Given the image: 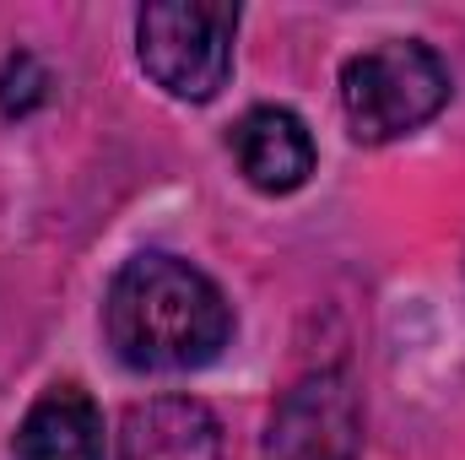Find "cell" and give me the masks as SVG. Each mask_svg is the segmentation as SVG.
<instances>
[{
  "instance_id": "cell-1",
  "label": "cell",
  "mask_w": 465,
  "mask_h": 460,
  "mask_svg": "<svg viewBox=\"0 0 465 460\" xmlns=\"http://www.w3.org/2000/svg\"><path fill=\"white\" fill-rule=\"evenodd\" d=\"M104 342L135 374H195L232 342V304L201 265L146 249L104 293Z\"/></svg>"
},
{
  "instance_id": "cell-2",
  "label": "cell",
  "mask_w": 465,
  "mask_h": 460,
  "mask_svg": "<svg viewBox=\"0 0 465 460\" xmlns=\"http://www.w3.org/2000/svg\"><path fill=\"white\" fill-rule=\"evenodd\" d=\"M444 104H450V65L422 38H384L341 65V109L351 135L368 146L422 130L428 119H439Z\"/></svg>"
},
{
  "instance_id": "cell-3",
  "label": "cell",
  "mask_w": 465,
  "mask_h": 460,
  "mask_svg": "<svg viewBox=\"0 0 465 460\" xmlns=\"http://www.w3.org/2000/svg\"><path fill=\"white\" fill-rule=\"evenodd\" d=\"M238 5L152 0L135 11V60L173 104H212L232 76Z\"/></svg>"
},
{
  "instance_id": "cell-4",
  "label": "cell",
  "mask_w": 465,
  "mask_h": 460,
  "mask_svg": "<svg viewBox=\"0 0 465 460\" xmlns=\"http://www.w3.org/2000/svg\"><path fill=\"white\" fill-rule=\"evenodd\" d=\"M362 455V401L341 368L303 374L271 412L260 460H357Z\"/></svg>"
},
{
  "instance_id": "cell-5",
  "label": "cell",
  "mask_w": 465,
  "mask_h": 460,
  "mask_svg": "<svg viewBox=\"0 0 465 460\" xmlns=\"http://www.w3.org/2000/svg\"><path fill=\"white\" fill-rule=\"evenodd\" d=\"M228 152L238 163V174L260 190V195H292L309 185L320 152L309 125L282 109V104H260L249 115H238V125L228 130Z\"/></svg>"
},
{
  "instance_id": "cell-6",
  "label": "cell",
  "mask_w": 465,
  "mask_h": 460,
  "mask_svg": "<svg viewBox=\"0 0 465 460\" xmlns=\"http://www.w3.org/2000/svg\"><path fill=\"white\" fill-rule=\"evenodd\" d=\"M119 460H223V428L195 395H152L124 412Z\"/></svg>"
},
{
  "instance_id": "cell-7",
  "label": "cell",
  "mask_w": 465,
  "mask_h": 460,
  "mask_svg": "<svg viewBox=\"0 0 465 460\" xmlns=\"http://www.w3.org/2000/svg\"><path fill=\"white\" fill-rule=\"evenodd\" d=\"M16 460H104V412L82 385H49L16 423Z\"/></svg>"
},
{
  "instance_id": "cell-8",
  "label": "cell",
  "mask_w": 465,
  "mask_h": 460,
  "mask_svg": "<svg viewBox=\"0 0 465 460\" xmlns=\"http://www.w3.org/2000/svg\"><path fill=\"white\" fill-rule=\"evenodd\" d=\"M44 98H49V76L38 71V60L33 55H11L5 71H0V109L5 115H27Z\"/></svg>"
}]
</instances>
